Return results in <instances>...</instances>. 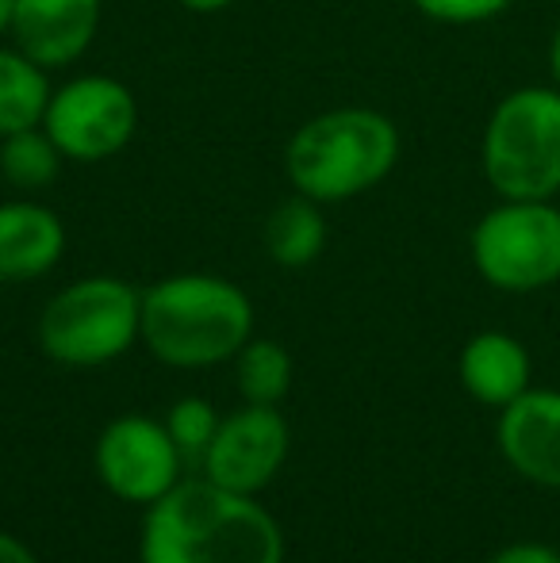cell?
<instances>
[{
    "instance_id": "obj_19",
    "label": "cell",
    "mask_w": 560,
    "mask_h": 563,
    "mask_svg": "<svg viewBox=\"0 0 560 563\" xmlns=\"http://www.w3.org/2000/svg\"><path fill=\"white\" fill-rule=\"evenodd\" d=\"M415 12H422L433 23H449V27H472V23H487L495 15L507 12L515 0H411Z\"/></svg>"
},
{
    "instance_id": "obj_12",
    "label": "cell",
    "mask_w": 560,
    "mask_h": 563,
    "mask_svg": "<svg viewBox=\"0 0 560 563\" xmlns=\"http://www.w3.org/2000/svg\"><path fill=\"white\" fill-rule=\"evenodd\" d=\"M66 257V223L39 200L0 203V284H28Z\"/></svg>"
},
{
    "instance_id": "obj_20",
    "label": "cell",
    "mask_w": 560,
    "mask_h": 563,
    "mask_svg": "<svg viewBox=\"0 0 560 563\" xmlns=\"http://www.w3.org/2000/svg\"><path fill=\"white\" fill-rule=\"evenodd\" d=\"M487 563H560V552L553 544H541V541H515V544H503Z\"/></svg>"
},
{
    "instance_id": "obj_10",
    "label": "cell",
    "mask_w": 560,
    "mask_h": 563,
    "mask_svg": "<svg viewBox=\"0 0 560 563\" xmlns=\"http://www.w3.org/2000/svg\"><path fill=\"white\" fill-rule=\"evenodd\" d=\"M495 445L510 472L546 490H560V391L530 387L499 410Z\"/></svg>"
},
{
    "instance_id": "obj_22",
    "label": "cell",
    "mask_w": 560,
    "mask_h": 563,
    "mask_svg": "<svg viewBox=\"0 0 560 563\" xmlns=\"http://www.w3.org/2000/svg\"><path fill=\"white\" fill-rule=\"evenodd\" d=\"M173 4H180L185 12H196V15H211V12H227V8L239 4V0H173Z\"/></svg>"
},
{
    "instance_id": "obj_13",
    "label": "cell",
    "mask_w": 560,
    "mask_h": 563,
    "mask_svg": "<svg viewBox=\"0 0 560 563\" xmlns=\"http://www.w3.org/2000/svg\"><path fill=\"white\" fill-rule=\"evenodd\" d=\"M457 376L476 402L503 410L534 387L530 349L503 330H480L464 341L461 356H457Z\"/></svg>"
},
{
    "instance_id": "obj_18",
    "label": "cell",
    "mask_w": 560,
    "mask_h": 563,
    "mask_svg": "<svg viewBox=\"0 0 560 563\" xmlns=\"http://www.w3.org/2000/svg\"><path fill=\"white\" fill-rule=\"evenodd\" d=\"M219 410L211 407L208 399H196V395H188V399H177L169 410H165V430H169L173 445L180 449V456L185 460H200L204 449L211 445V438H216L219 430Z\"/></svg>"
},
{
    "instance_id": "obj_4",
    "label": "cell",
    "mask_w": 560,
    "mask_h": 563,
    "mask_svg": "<svg viewBox=\"0 0 560 563\" xmlns=\"http://www.w3.org/2000/svg\"><path fill=\"white\" fill-rule=\"evenodd\" d=\"M480 169L499 200L560 196V89L523 85L492 108L480 139Z\"/></svg>"
},
{
    "instance_id": "obj_5",
    "label": "cell",
    "mask_w": 560,
    "mask_h": 563,
    "mask_svg": "<svg viewBox=\"0 0 560 563\" xmlns=\"http://www.w3.org/2000/svg\"><path fill=\"white\" fill-rule=\"evenodd\" d=\"M142 341V291L120 276H81L39 314V349L62 368H105Z\"/></svg>"
},
{
    "instance_id": "obj_23",
    "label": "cell",
    "mask_w": 560,
    "mask_h": 563,
    "mask_svg": "<svg viewBox=\"0 0 560 563\" xmlns=\"http://www.w3.org/2000/svg\"><path fill=\"white\" fill-rule=\"evenodd\" d=\"M549 85L560 89V23L553 27V38H549Z\"/></svg>"
},
{
    "instance_id": "obj_24",
    "label": "cell",
    "mask_w": 560,
    "mask_h": 563,
    "mask_svg": "<svg viewBox=\"0 0 560 563\" xmlns=\"http://www.w3.org/2000/svg\"><path fill=\"white\" fill-rule=\"evenodd\" d=\"M12 12L15 0H0V35H8V27H12Z\"/></svg>"
},
{
    "instance_id": "obj_17",
    "label": "cell",
    "mask_w": 560,
    "mask_h": 563,
    "mask_svg": "<svg viewBox=\"0 0 560 563\" xmlns=\"http://www.w3.org/2000/svg\"><path fill=\"white\" fill-rule=\"evenodd\" d=\"M292 353L281 345V341L270 338H250L246 345L234 356V384H239V395L246 402H257V407H277V402L288 395L292 387Z\"/></svg>"
},
{
    "instance_id": "obj_16",
    "label": "cell",
    "mask_w": 560,
    "mask_h": 563,
    "mask_svg": "<svg viewBox=\"0 0 560 563\" xmlns=\"http://www.w3.org/2000/svg\"><path fill=\"white\" fill-rule=\"evenodd\" d=\"M62 150L43 126H28L8 139H0V177L20 192H43L62 177Z\"/></svg>"
},
{
    "instance_id": "obj_11",
    "label": "cell",
    "mask_w": 560,
    "mask_h": 563,
    "mask_svg": "<svg viewBox=\"0 0 560 563\" xmlns=\"http://www.w3.org/2000/svg\"><path fill=\"white\" fill-rule=\"evenodd\" d=\"M100 27V0H15L12 46L43 69H66L89 54Z\"/></svg>"
},
{
    "instance_id": "obj_15",
    "label": "cell",
    "mask_w": 560,
    "mask_h": 563,
    "mask_svg": "<svg viewBox=\"0 0 560 563\" xmlns=\"http://www.w3.org/2000/svg\"><path fill=\"white\" fill-rule=\"evenodd\" d=\"M51 92V69L31 62L20 46H0V139L43 126Z\"/></svg>"
},
{
    "instance_id": "obj_8",
    "label": "cell",
    "mask_w": 560,
    "mask_h": 563,
    "mask_svg": "<svg viewBox=\"0 0 560 563\" xmlns=\"http://www.w3.org/2000/svg\"><path fill=\"white\" fill-rule=\"evenodd\" d=\"M92 464L108 495L146 510L180 483L185 456L173 445L165 422L146 415H120L100 430Z\"/></svg>"
},
{
    "instance_id": "obj_2",
    "label": "cell",
    "mask_w": 560,
    "mask_h": 563,
    "mask_svg": "<svg viewBox=\"0 0 560 563\" xmlns=\"http://www.w3.org/2000/svg\"><path fill=\"white\" fill-rule=\"evenodd\" d=\"M254 338V303L227 276L177 273L142 291V345L165 368L200 372Z\"/></svg>"
},
{
    "instance_id": "obj_6",
    "label": "cell",
    "mask_w": 560,
    "mask_h": 563,
    "mask_svg": "<svg viewBox=\"0 0 560 563\" xmlns=\"http://www.w3.org/2000/svg\"><path fill=\"white\" fill-rule=\"evenodd\" d=\"M469 257L480 280L507 296L553 288L560 280L557 200H499L476 219Z\"/></svg>"
},
{
    "instance_id": "obj_9",
    "label": "cell",
    "mask_w": 560,
    "mask_h": 563,
    "mask_svg": "<svg viewBox=\"0 0 560 563\" xmlns=\"http://www.w3.org/2000/svg\"><path fill=\"white\" fill-rule=\"evenodd\" d=\"M292 449V430L277 407L242 402L239 410L219 418L211 445L204 449V479L239 495H262L281 475Z\"/></svg>"
},
{
    "instance_id": "obj_14",
    "label": "cell",
    "mask_w": 560,
    "mask_h": 563,
    "mask_svg": "<svg viewBox=\"0 0 560 563\" xmlns=\"http://www.w3.org/2000/svg\"><path fill=\"white\" fill-rule=\"evenodd\" d=\"M327 238H330V227H327V216H322V203L292 192L288 200L270 211L262 242H265V253H270L281 268H307L322 257Z\"/></svg>"
},
{
    "instance_id": "obj_7",
    "label": "cell",
    "mask_w": 560,
    "mask_h": 563,
    "mask_svg": "<svg viewBox=\"0 0 560 563\" xmlns=\"http://www.w3.org/2000/svg\"><path fill=\"white\" fill-rule=\"evenodd\" d=\"M43 131L74 165H100L120 157L139 131V100L120 77L77 74L54 85Z\"/></svg>"
},
{
    "instance_id": "obj_3",
    "label": "cell",
    "mask_w": 560,
    "mask_h": 563,
    "mask_svg": "<svg viewBox=\"0 0 560 563\" xmlns=\"http://www.w3.org/2000/svg\"><path fill=\"white\" fill-rule=\"evenodd\" d=\"M404 139L392 115L376 108H330L292 131L284 146V177L292 192L315 203H345L373 192L396 173Z\"/></svg>"
},
{
    "instance_id": "obj_21",
    "label": "cell",
    "mask_w": 560,
    "mask_h": 563,
    "mask_svg": "<svg viewBox=\"0 0 560 563\" xmlns=\"http://www.w3.org/2000/svg\"><path fill=\"white\" fill-rule=\"evenodd\" d=\"M0 563H39V556L15 533L0 529Z\"/></svg>"
},
{
    "instance_id": "obj_1",
    "label": "cell",
    "mask_w": 560,
    "mask_h": 563,
    "mask_svg": "<svg viewBox=\"0 0 560 563\" xmlns=\"http://www.w3.org/2000/svg\"><path fill=\"white\" fill-rule=\"evenodd\" d=\"M139 563H284V529L257 495L180 479L142 514Z\"/></svg>"
}]
</instances>
